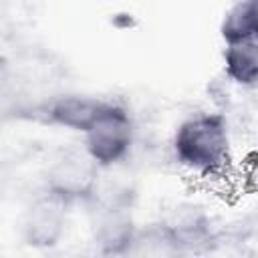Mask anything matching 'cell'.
Segmentation results:
<instances>
[{
    "mask_svg": "<svg viewBox=\"0 0 258 258\" xmlns=\"http://www.w3.org/2000/svg\"><path fill=\"white\" fill-rule=\"evenodd\" d=\"M220 36L224 44L256 40L258 38V2L234 0L224 12L220 24Z\"/></svg>",
    "mask_w": 258,
    "mask_h": 258,
    "instance_id": "cell-8",
    "label": "cell"
},
{
    "mask_svg": "<svg viewBox=\"0 0 258 258\" xmlns=\"http://www.w3.org/2000/svg\"><path fill=\"white\" fill-rule=\"evenodd\" d=\"M137 238V230L125 202H103L95 224V242L103 254H123Z\"/></svg>",
    "mask_w": 258,
    "mask_h": 258,
    "instance_id": "cell-5",
    "label": "cell"
},
{
    "mask_svg": "<svg viewBox=\"0 0 258 258\" xmlns=\"http://www.w3.org/2000/svg\"><path fill=\"white\" fill-rule=\"evenodd\" d=\"M67 204L48 191L44 198L36 200L26 212L22 232L26 244L34 248H50L58 244L67 228Z\"/></svg>",
    "mask_w": 258,
    "mask_h": 258,
    "instance_id": "cell-4",
    "label": "cell"
},
{
    "mask_svg": "<svg viewBox=\"0 0 258 258\" xmlns=\"http://www.w3.org/2000/svg\"><path fill=\"white\" fill-rule=\"evenodd\" d=\"M101 167L83 149L62 151L52 159L46 171V191L67 206L75 202H89L97 183Z\"/></svg>",
    "mask_w": 258,
    "mask_h": 258,
    "instance_id": "cell-3",
    "label": "cell"
},
{
    "mask_svg": "<svg viewBox=\"0 0 258 258\" xmlns=\"http://www.w3.org/2000/svg\"><path fill=\"white\" fill-rule=\"evenodd\" d=\"M222 60H224V73L234 85H238L242 89L256 87V81H258V38L226 44L224 52H222Z\"/></svg>",
    "mask_w": 258,
    "mask_h": 258,
    "instance_id": "cell-7",
    "label": "cell"
},
{
    "mask_svg": "<svg viewBox=\"0 0 258 258\" xmlns=\"http://www.w3.org/2000/svg\"><path fill=\"white\" fill-rule=\"evenodd\" d=\"M179 167L202 179H216L232 165V137L222 113H196L183 119L171 139Z\"/></svg>",
    "mask_w": 258,
    "mask_h": 258,
    "instance_id": "cell-1",
    "label": "cell"
},
{
    "mask_svg": "<svg viewBox=\"0 0 258 258\" xmlns=\"http://www.w3.org/2000/svg\"><path fill=\"white\" fill-rule=\"evenodd\" d=\"M83 137L85 151L101 169H107L127 157L133 145L135 125L129 111L123 105L107 101L103 111L97 115L93 125L83 133Z\"/></svg>",
    "mask_w": 258,
    "mask_h": 258,
    "instance_id": "cell-2",
    "label": "cell"
},
{
    "mask_svg": "<svg viewBox=\"0 0 258 258\" xmlns=\"http://www.w3.org/2000/svg\"><path fill=\"white\" fill-rule=\"evenodd\" d=\"M105 103L107 99L71 93V95H60L48 101L42 107V115L50 125L77 131V133H85L93 125L97 115L103 111Z\"/></svg>",
    "mask_w": 258,
    "mask_h": 258,
    "instance_id": "cell-6",
    "label": "cell"
}]
</instances>
